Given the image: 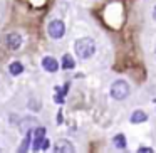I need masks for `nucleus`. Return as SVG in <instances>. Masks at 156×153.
Here are the masks:
<instances>
[{"label": "nucleus", "instance_id": "f257e3e1", "mask_svg": "<svg viewBox=\"0 0 156 153\" xmlns=\"http://www.w3.org/2000/svg\"><path fill=\"white\" fill-rule=\"evenodd\" d=\"M74 52L79 59H84V61L89 57H92L94 52H96L94 41L89 39V37H82V39H79V41H76L74 42Z\"/></svg>", "mask_w": 156, "mask_h": 153}, {"label": "nucleus", "instance_id": "f03ea898", "mask_svg": "<svg viewBox=\"0 0 156 153\" xmlns=\"http://www.w3.org/2000/svg\"><path fill=\"white\" fill-rule=\"evenodd\" d=\"M129 84L124 81V79H118V81H114L111 84V89H109V93H111V96L114 99H118V101H122V99H126L129 96Z\"/></svg>", "mask_w": 156, "mask_h": 153}, {"label": "nucleus", "instance_id": "7ed1b4c3", "mask_svg": "<svg viewBox=\"0 0 156 153\" xmlns=\"http://www.w3.org/2000/svg\"><path fill=\"white\" fill-rule=\"evenodd\" d=\"M47 34L52 39H62L66 35V24L62 20H52L47 25Z\"/></svg>", "mask_w": 156, "mask_h": 153}, {"label": "nucleus", "instance_id": "20e7f679", "mask_svg": "<svg viewBox=\"0 0 156 153\" xmlns=\"http://www.w3.org/2000/svg\"><path fill=\"white\" fill-rule=\"evenodd\" d=\"M5 46L12 51H17L19 47L22 46V35L15 34V32H10V34L5 35Z\"/></svg>", "mask_w": 156, "mask_h": 153}, {"label": "nucleus", "instance_id": "39448f33", "mask_svg": "<svg viewBox=\"0 0 156 153\" xmlns=\"http://www.w3.org/2000/svg\"><path fill=\"white\" fill-rule=\"evenodd\" d=\"M45 140V128H35L34 131V141H32V150L34 151H41V146Z\"/></svg>", "mask_w": 156, "mask_h": 153}, {"label": "nucleus", "instance_id": "423d86ee", "mask_svg": "<svg viewBox=\"0 0 156 153\" xmlns=\"http://www.w3.org/2000/svg\"><path fill=\"white\" fill-rule=\"evenodd\" d=\"M42 67L47 72H57L59 67H61V64H59L57 59H54L52 56H45V57L42 59Z\"/></svg>", "mask_w": 156, "mask_h": 153}, {"label": "nucleus", "instance_id": "0eeeda50", "mask_svg": "<svg viewBox=\"0 0 156 153\" xmlns=\"http://www.w3.org/2000/svg\"><path fill=\"white\" fill-rule=\"evenodd\" d=\"M54 151L55 153H72L74 151V145L69 140H57L54 145Z\"/></svg>", "mask_w": 156, "mask_h": 153}, {"label": "nucleus", "instance_id": "6e6552de", "mask_svg": "<svg viewBox=\"0 0 156 153\" xmlns=\"http://www.w3.org/2000/svg\"><path fill=\"white\" fill-rule=\"evenodd\" d=\"M144 121H148V115H146L144 111H141V109H138V111H134L131 115L133 125H139V123H144Z\"/></svg>", "mask_w": 156, "mask_h": 153}, {"label": "nucleus", "instance_id": "1a4fd4ad", "mask_svg": "<svg viewBox=\"0 0 156 153\" xmlns=\"http://www.w3.org/2000/svg\"><path fill=\"white\" fill-rule=\"evenodd\" d=\"M61 67L62 69H74L76 67V62H74V59H72V56L71 54H64L62 56V59H61Z\"/></svg>", "mask_w": 156, "mask_h": 153}, {"label": "nucleus", "instance_id": "9d476101", "mask_svg": "<svg viewBox=\"0 0 156 153\" xmlns=\"http://www.w3.org/2000/svg\"><path fill=\"white\" fill-rule=\"evenodd\" d=\"M9 72H10L12 76L22 74V72H24V64H22V62H19V61H14L10 66H9Z\"/></svg>", "mask_w": 156, "mask_h": 153}, {"label": "nucleus", "instance_id": "9b49d317", "mask_svg": "<svg viewBox=\"0 0 156 153\" xmlns=\"http://www.w3.org/2000/svg\"><path fill=\"white\" fill-rule=\"evenodd\" d=\"M112 143H114V146L118 150H124L126 148V138H124V135H116L114 138H112Z\"/></svg>", "mask_w": 156, "mask_h": 153}, {"label": "nucleus", "instance_id": "f8f14e48", "mask_svg": "<svg viewBox=\"0 0 156 153\" xmlns=\"http://www.w3.org/2000/svg\"><path fill=\"white\" fill-rule=\"evenodd\" d=\"M30 138H32V131H29L27 135H25V138H24V141H22V145H20V148H19V151H27L29 143H30Z\"/></svg>", "mask_w": 156, "mask_h": 153}, {"label": "nucleus", "instance_id": "ddd939ff", "mask_svg": "<svg viewBox=\"0 0 156 153\" xmlns=\"http://www.w3.org/2000/svg\"><path fill=\"white\" fill-rule=\"evenodd\" d=\"M49 146H51V141H49L47 138L44 140V143H42V146H41V150H49Z\"/></svg>", "mask_w": 156, "mask_h": 153}, {"label": "nucleus", "instance_id": "4468645a", "mask_svg": "<svg viewBox=\"0 0 156 153\" xmlns=\"http://www.w3.org/2000/svg\"><path fill=\"white\" fill-rule=\"evenodd\" d=\"M54 101L55 103H59V104H62V103H64V94H57V96H55V98H54Z\"/></svg>", "mask_w": 156, "mask_h": 153}, {"label": "nucleus", "instance_id": "2eb2a0df", "mask_svg": "<svg viewBox=\"0 0 156 153\" xmlns=\"http://www.w3.org/2000/svg\"><path fill=\"white\" fill-rule=\"evenodd\" d=\"M138 151H139V153H143V151H148V153H151L153 150H151V148H148V146H141V148H139Z\"/></svg>", "mask_w": 156, "mask_h": 153}, {"label": "nucleus", "instance_id": "dca6fc26", "mask_svg": "<svg viewBox=\"0 0 156 153\" xmlns=\"http://www.w3.org/2000/svg\"><path fill=\"white\" fill-rule=\"evenodd\" d=\"M153 19H154V20H156V7L153 9Z\"/></svg>", "mask_w": 156, "mask_h": 153}]
</instances>
